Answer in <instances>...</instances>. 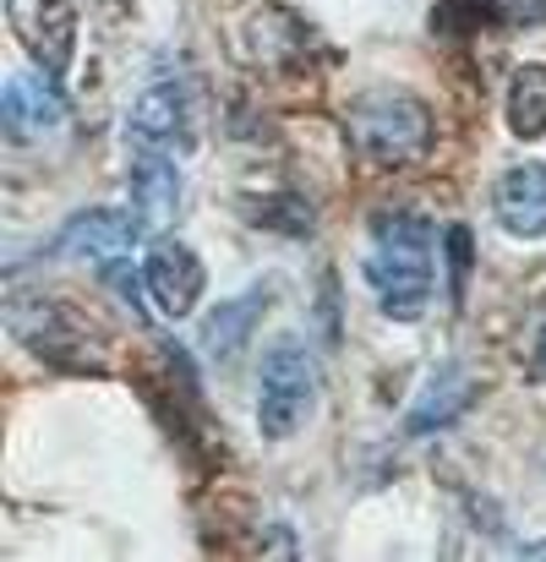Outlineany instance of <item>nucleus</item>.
Masks as SVG:
<instances>
[{"mask_svg":"<svg viewBox=\"0 0 546 562\" xmlns=\"http://www.w3.org/2000/svg\"><path fill=\"white\" fill-rule=\"evenodd\" d=\"M366 284L388 323H421L437 290V229L421 213H377Z\"/></svg>","mask_w":546,"mask_h":562,"instance_id":"f257e3e1","label":"nucleus"},{"mask_svg":"<svg viewBox=\"0 0 546 562\" xmlns=\"http://www.w3.org/2000/svg\"><path fill=\"white\" fill-rule=\"evenodd\" d=\"M11 334L22 339V350H33L44 367L71 376L110 372V339L104 328L60 295H22L11 301Z\"/></svg>","mask_w":546,"mask_h":562,"instance_id":"f03ea898","label":"nucleus"},{"mask_svg":"<svg viewBox=\"0 0 546 562\" xmlns=\"http://www.w3.org/2000/svg\"><path fill=\"white\" fill-rule=\"evenodd\" d=\"M345 132L356 143L366 165L377 170H410L432 154V110L415 99V93H399V88H371L356 93L350 110H345Z\"/></svg>","mask_w":546,"mask_h":562,"instance_id":"7ed1b4c3","label":"nucleus"},{"mask_svg":"<svg viewBox=\"0 0 546 562\" xmlns=\"http://www.w3.org/2000/svg\"><path fill=\"white\" fill-rule=\"evenodd\" d=\"M126 137L132 148H154V154H176L191 159L202 143V88L181 66H159L137 99L126 104Z\"/></svg>","mask_w":546,"mask_h":562,"instance_id":"20e7f679","label":"nucleus"},{"mask_svg":"<svg viewBox=\"0 0 546 562\" xmlns=\"http://www.w3.org/2000/svg\"><path fill=\"white\" fill-rule=\"evenodd\" d=\"M312 415H317V361L296 334H285L257 361V426L268 442H285Z\"/></svg>","mask_w":546,"mask_h":562,"instance_id":"39448f33","label":"nucleus"},{"mask_svg":"<svg viewBox=\"0 0 546 562\" xmlns=\"http://www.w3.org/2000/svg\"><path fill=\"white\" fill-rule=\"evenodd\" d=\"M5 22L22 38L27 60L49 71L55 82H66L77 60V5L71 0H5Z\"/></svg>","mask_w":546,"mask_h":562,"instance_id":"423d86ee","label":"nucleus"},{"mask_svg":"<svg viewBox=\"0 0 546 562\" xmlns=\"http://www.w3.org/2000/svg\"><path fill=\"white\" fill-rule=\"evenodd\" d=\"M143 290H148V301L159 306V317H170V323H181L197 312V301H202V290H208V268H202V257L176 240V235H159L148 251H143Z\"/></svg>","mask_w":546,"mask_h":562,"instance_id":"0eeeda50","label":"nucleus"},{"mask_svg":"<svg viewBox=\"0 0 546 562\" xmlns=\"http://www.w3.org/2000/svg\"><path fill=\"white\" fill-rule=\"evenodd\" d=\"M143 235V218L137 213H121V207H82L60 224L55 235V251L60 257H82V262H121Z\"/></svg>","mask_w":546,"mask_h":562,"instance_id":"6e6552de","label":"nucleus"},{"mask_svg":"<svg viewBox=\"0 0 546 562\" xmlns=\"http://www.w3.org/2000/svg\"><path fill=\"white\" fill-rule=\"evenodd\" d=\"M274 295H279V284H274V279H257L246 295H235V301L202 312V323H197V345H202V356H208L213 367L235 361V356L252 345L257 323L268 317V301H274Z\"/></svg>","mask_w":546,"mask_h":562,"instance_id":"1a4fd4ad","label":"nucleus"},{"mask_svg":"<svg viewBox=\"0 0 546 562\" xmlns=\"http://www.w3.org/2000/svg\"><path fill=\"white\" fill-rule=\"evenodd\" d=\"M132 213L143 218V229H170L181 218V159L176 154H154V148H132Z\"/></svg>","mask_w":546,"mask_h":562,"instance_id":"9d476101","label":"nucleus"},{"mask_svg":"<svg viewBox=\"0 0 546 562\" xmlns=\"http://www.w3.org/2000/svg\"><path fill=\"white\" fill-rule=\"evenodd\" d=\"M492 213H498V229L503 235L542 240L546 235V165L542 159H525V165L503 170V181L492 191Z\"/></svg>","mask_w":546,"mask_h":562,"instance_id":"9b49d317","label":"nucleus"},{"mask_svg":"<svg viewBox=\"0 0 546 562\" xmlns=\"http://www.w3.org/2000/svg\"><path fill=\"white\" fill-rule=\"evenodd\" d=\"M60 115H66V99H60V82H55L49 71L33 66V71L5 77V137H11V143L49 132Z\"/></svg>","mask_w":546,"mask_h":562,"instance_id":"f8f14e48","label":"nucleus"},{"mask_svg":"<svg viewBox=\"0 0 546 562\" xmlns=\"http://www.w3.org/2000/svg\"><path fill=\"white\" fill-rule=\"evenodd\" d=\"M470 398H476V376L459 372V367H443V372L426 382V393L415 398V409L404 415V437H426V431L454 426Z\"/></svg>","mask_w":546,"mask_h":562,"instance_id":"ddd939ff","label":"nucleus"},{"mask_svg":"<svg viewBox=\"0 0 546 562\" xmlns=\"http://www.w3.org/2000/svg\"><path fill=\"white\" fill-rule=\"evenodd\" d=\"M503 121L520 143H536L546 137V66L542 60H525L509 71V93H503Z\"/></svg>","mask_w":546,"mask_h":562,"instance_id":"4468645a","label":"nucleus"},{"mask_svg":"<svg viewBox=\"0 0 546 562\" xmlns=\"http://www.w3.org/2000/svg\"><path fill=\"white\" fill-rule=\"evenodd\" d=\"M241 207H246V218L263 224V229H285V235H312V229H317L312 202H301L296 191H285V187H274L268 196H246Z\"/></svg>","mask_w":546,"mask_h":562,"instance_id":"2eb2a0df","label":"nucleus"},{"mask_svg":"<svg viewBox=\"0 0 546 562\" xmlns=\"http://www.w3.org/2000/svg\"><path fill=\"white\" fill-rule=\"evenodd\" d=\"M443 246H448V290H454V306H459L465 301V279H470V229L454 224L443 235Z\"/></svg>","mask_w":546,"mask_h":562,"instance_id":"dca6fc26","label":"nucleus"},{"mask_svg":"<svg viewBox=\"0 0 546 562\" xmlns=\"http://www.w3.org/2000/svg\"><path fill=\"white\" fill-rule=\"evenodd\" d=\"M531 376H536V382H546V323L536 328V345H531Z\"/></svg>","mask_w":546,"mask_h":562,"instance_id":"f3484780","label":"nucleus"},{"mask_svg":"<svg viewBox=\"0 0 546 562\" xmlns=\"http://www.w3.org/2000/svg\"><path fill=\"white\" fill-rule=\"evenodd\" d=\"M525 558H536V562H542V558H546V541H531V547H525Z\"/></svg>","mask_w":546,"mask_h":562,"instance_id":"a211bd4d","label":"nucleus"}]
</instances>
